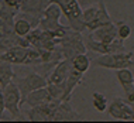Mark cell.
<instances>
[{
    "instance_id": "6da1fadb",
    "label": "cell",
    "mask_w": 134,
    "mask_h": 123,
    "mask_svg": "<svg viewBox=\"0 0 134 123\" xmlns=\"http://www.w3.org/2000/svg\"><path fill=\"white\" fill-rule=\"evenodd\" d=\"M82 17H83V21H85L86 30H89V31H93L95 28L113 21L110 17V14L107 12L106 4H104L103 0H99L95 4L83 9Z\"/></svg>"
},
{
    "instance_id": "7a4b0ae2",
    "label": "cell",
    "mask_w": 134,
    "mask_h": 123,
    "mask_svg": "<svg viewBox=\"0 0 134 123\" xmlns=\"http://www.w3.org/2000/svg\"><path fill=\"white\" fill-rule=\"evenodd\" d=\"M49 2L57 3L61 7V10L68 19V23H69V27L72 30H76L81 33L86 30L85 21H83V17H82L83 10L76 0H49Z\"/></svg>"
},
{
    "instance_id": "3957f363",
    "label": "cell",
    "mask_w": 134,
    "mask_h": 123,
    "mask_svg": "<svg viewBox=\"0 0 134 123\" xmlns=\"http://www.w3.org/2000/svg\"><path fill=\"white\" fill-rule=\"evenodd\" d=\"M59 45H61V50H62L64 58L66 60H71L76 54L86 52V45H85V41H83L82 33L72 30V28L61 38Z\"/></svg>"
},
{
    "instance_id": "277c9868",
    "label": "cell",
    "mask_w": 134,
    "mask_h": 123,
    "mask_svg": "<svg viewBox=\"0 0 134 123\" xmlns=\"http://www.w3.org/2000/svg\"><path fill=\"white\" fill-rule=\"evenodd\" d=\"M97 67L106 68V69H121V68L133 67V52H111V54H102L100 57L93 61Z\"/></svg>"
},
{
    "instance_id": "5b68a950",
    "label": "cell",
    "mask_w": 134,
    "mask_h": 123,
    "mask_svg": "<svg viewBox=\"0 0 134 123\" xmlns=\"http://www.w3.org/2000/svg\"><path fill=\"white\" fill-rule=\"evenodd\" d=\"M3 99H4V110L10 112L13 119H19L20 106L23 105V102H21V92L17 84L12 81L7 86L3 88Z\"/></svg>"
},
{
    "instance_id": "8992f818",
    "label": "cell",
    "mask_w": 134,
    "mask_h": 123,
    "mask_svg": "<svg viewBox=\"0 0 134 123\" xmlns=\"http://www.w3.org/2000/svg\"><path fill=\"white\" fill-rule=\"evenodd\" d=\"M83 41H85L86 50H89V51H92V52H96V54H99V55H102V54H111V52L126 51V47H124V44H123L124 41L120 40L119 37L111 42H102V41H97V40L92 38L88 34L86 37H83Z\"/></svg>"
},
{
    "instance_id": "52a82bcc",
    "label": "cell",
    "mask_w": 134,
    "mask_h": 123,
    "mask_svg": "<svg viewBox=\"0 0 134 123\" xmlns=\"http://www.w3.org/2000/svg\"><path fill=\"white\" fill-rule=\"evenodd\" d=\"M48 81H47L45 77H42L41 74H38L37 71L31 72V74L26 75L24 78H20L17 81V86H19L20 92H21V102L24 103L26 100V96L34 89L42 88V86H47Z\"/></svg>"
},
{
    "instance_id": "ba28073f",
    "label": "cell",
    "mask_w": 134,
    "mask_h": 123,
    "mask_svg": "<svg viewBox=\"0 0 134 123\" xmlns=\"http://www.w3.org/2000/svg\"><path fill=\"white\" fill-rule=\"evenodd\" d=\"M107 113L110 115V117L117 120H134V108L121 98H116L109 105Z\"/></svg>"
},
{
    "instance_id": "9c48e42d",
    "label": "cell",
    "mask_w": 134,
    "mask_h": 123,
    "mask_svg": "<svg viewBox=\"0 0 134 123\" xmlns=\"http://www.w3.org/2000/svg\"><path fill=\"white\" fill-rule=\"evenodd\" d=\"M82 116L72 108L69 99L61 100L55 106L52 112L51 122H71V120H81Z\"/></svg>"
},
{
    "instance_id": "30bf717a",
    "label": "cell",
    "mask_w": 134,
    "mask_h": 123,
    "mask_svg": "<svg viewBox=\"0 0 134 123\" xmlns=\"http://www.w3.org/2000/svg\"><path fill=\"white\" fill-rule=\"evenodd\" d=\"M61 100H51L38 106H32L30 110H27V119L31 122H45L51 120L52 112L55 109V106L59 103Z\"/></svg>"
},
{
    "instance_id": "8fae6325",
    "label": "cell",
    "mask_w": 134,
    "mask_h": 123,
    "mask_svg": "<svg viewBox=\"0 0 134 123\" xmlns=\"http://www.w3.org/2000/svg\"><path fill=\"white\" fill-rule=\"evenodd\" d=\"M27 51L28 47H21V45H14L6 51L0 52V61H6L12 65H24L27 58Z\"/></svg>"
},
{
    "instance_id": "7c38bea8",
    "label": "cell",
    "mask_w": 134,
    "mask_h": 123,
    "mask_svg": "<svg viewBox=\"0 0 134 123\" xmlns=\"http://www.w3.org/2000/svg\"><path fill=\"white\" fill-rule=\"evenodd\" d=\"M89 35L92 38L97 40V41L102 42H111L117 38V24L110 21V23H106L103 26L95 28L93 31L89 33Z\"/></svg>"
},
{
    "instance_id": "4fadbf2b",
    "label": "cell",
    "mask_w": 134,
    "mask_h": 123,
    "mask_svg": "<svg viewBox=\"0 0 134 123\" xmlns=\"http://www.w3.org/2000/svg\"><path fill=\"white\" fill-rule=\"evenodd\" d=\"M71 60H61L55 67L52 68V71L49 72V75L47 77L48 84H64L65 79L68 77V72L71 69Z\"/></svg>"
},
{
    "instance_id": "5bb4252c",
    "label": "cell",
    "mask_w": 134,
    "mask_h": 123,
    "mask_svg": "<svg viewBox=\"0 0 134 123\" xmlns=\"http://www.w3.org/2000/svg\"><path fill=\"white\" fill-rule=\"evenodd\" d=\"M51 96L48 93V89L47 86H42V88H38V89H34L31 91L28 95L26 96V100L24 103H27L30 108L32 106H38V105H42V103H47V102H51Z\"/></svg>"
},
{
    "instance_id": "9a60e30c",
    "label": "cell",
    "mask_w": 134,
    "mask_h": 123,
    "mask_svg": "<svg viewBox=\"0 0 134 123\" xmlns=\"http://www.w3.org/2000/svg\"><path fill=\"white\" fill-rule=\"evenodd\" d=\"M82 79H83V74L82 72L76 71L75 68L71 67L69 72H68V77L65 79L64 85H65V96H66V99H71V95L72 92H74V89L76 88L78 85L82 84Z\"/></svg>"
},
{
    "instance_id": "2e32d148",
    "label": "cell",
    "mask_w": 134,
    "mask_h": 123,
    "mask_svg": "<svg viewBox=\"0 0 134 123\" xmlns=\"http://www.w3.org/2000/svg\"><path fill=\"white\" fill-rule=\"evenodd\" d=\"M48 3H49V0H23L20 12L35 14V16L42 17L44 9L48 6Z\"/></svg>"
},
{
    "instance_id": "e0dca14e",
    "label": "cell",
    "mask_w": 134,
    "mask_h": 123,
    "mask_svg": "<svg viewBox=\"0 0 134 123\" xmlns=\"http://www.w3.org/2000/svg\"><path fill=\"white\" fill-rule=\"evenodd\" d=\"M116 77H117L119 82H120L121 88L124 89V93L134 89V74H133V71L130 69V68H121V69H117Z\"/></svg>"
},
{
    "instance_id": "ac0fdd59",
    "label": "cell",
    "mask_w": 134,
    "mask_h": 123,
    "mask_svg": "<svg viewBox=\"0 0 134 123\" xmlns=\"http://www.w3.org/2000/svg\"><path fill=\"white\" fill-rule=\"evenodd\" d=\"M14 79V71L10 62L0 61V88L7 86Z\"/></svg>"
},
{
    "instance_id": "d6986e66",
    "label": "cell",
    "mask_w": 134,
    "mask_h": 123,
    "mask_svg": "<svg viewBox=\"0 0 134 123\" xmlns=\"http://www.w3.org/2000/svg\"><path fill=\"white\" fill-rule=\"evenodd\" d=\"M71 65H72V68H75L76 71L85 74V72L89 69V67H90V60H89V57L86 55V52L76 54L75 57L71 58Z\"/></svg>"
},
{
    "instance_id": "ffe728a7",
    "label": "cell",
    "mask_w": 134,
    "mask_h": 123,
    "mask_svg": "<svg viewBox=\"0 0 134 123\" xmlns=\"http://www.w3.org/2000/svg\"><path fill=\"white\" fill-rule=\"evenodd\" d=\"M32 30L30 21H27L26 19H23V17H16L14 19V23H13V31L16 33L17 35H20V37H26Z\"/></svg>"
},
{
    "instance_id": "44dd1931",
    "label": "cell",
    "mask_w": 134,
    "mask_h": 123,
    "mask_svg": "<svg viewBox=\"0 0 134 123\" xmlns=\"http://www.w3.org/2000/svg\"><path fill=\"white\" fill-rule=\"evenodd\" d=\"M47 89L52 100H66L64 84H47Z\"/></svg>"
},
{
    "instance_id": "7402d4cb",
    "label": "cell",
    "mask_w": 134,
    "mask_h": 123,
    "mask_svg": "<svg viewBox=\"0 0 134 123\" xmlns=\"http://www.w3.org/2000/svg\"><path fill=\"white\" fill-rule=\"evenodd\" d=\"M92 105H93V108H95L97 112L107 110V106H109L107 98L104 96L103 93H100V92H93V95H92Z\"/></svg>"
},
{
    "instance_id": "603a6c76",
    "label": "cell",
    "mask_w": 134,
    "mask_h": 123,
    "mask_svg": "<svg viewBox=\"0 0 134 123\" xmlns=\"http://www.w3.org/2000/svg\"><path fill=\"white\" fill-rule=\"evenodd\" d=\"M61 14H62V10L61 7L57 4V3H48V6L44 9V13H42V17H47V19L51 20H59Z\"/></svg>"
},
{
    "instance_id": "cb8c5ba5",
    "label": "cell",
    "mask_w": 134,
    "mask_h": 123,
    "mask_svg": "<svg viewBox=\"0 0 134 123\" xmlns=\"http://www.w3.org/2000/svg\"><path fill=\"white\" fill-rule=\"evenodd\" d=\"M130 35H131V28H130L129 24L119 23L117 24V37L124 41V40H127Z\"/></svg>"
},
{
    "instance_id": "d4e9b609",
    "label": "cell",
    "mask_w": 134,
    "mask_h": 123,
    "mask_svg": "<svg viewBox=\"0 0 134 123\" xmlns=\"http://www.w3.org/2000/svg\"><path fill=\"white\" fill-rule=\"evenodd\" d=\"M12 31H13V24L7 23L4 20H0V38H3Z\"/></svg>"
},
{
    "instance_id": "484cf974",
    "label": "cell",
    "mask_w": 134,
    "mask_h": 123,
    "mask_svg": "<svg viewBox=\"0 0 134 123\" xmlns=\"http://www.w3.org/2000/svg\"><path fill=\"white\" fill-rule=\"evenodd\" d=\"M3 2H4L7 6H10L12 9L17 10V12H20L21 4H23V0H3Z\"/></svg>"
},
{
    "instance_id": "4316f807",
    "label": "cell",
    "mask_w": 134,
    "mask_h": 123,
    "mask_svg": "<svg viewBox=\"0 0 134 123\" xmlns=\"http://www.w3.org/2000/svg\"><path fill=\"white\" fill-rule=\"evenodd\" d=\"M76 2L79 3V6H81L82 10H83V9H86V7H89V6H92V4H95V3H97L99 0H76Z\"/></svg>"
},
{
    "instance_id": "83f0119b",
    "label": "cell",
    "mask_w": 134,
    "mask_h": 123,
    "mask_svg": "<svg viewBox=\"0 0 134 123\" xmlns=\"http://www.w3.org/2000/svg\"><path fill=\"white\" fill-rule=\"evenodd\" d=\"M126 102L129 105H131V106H134V89L130 92H126Z\"/></svg>"
},
{
    "instance_id": "f1b7e54d",
    "label": "cell",
    "mask_w": 134,
    "mask_h": 123,
    "mask_svg": "<svg viewBox=\"0 0 134 123\" xmlns=\"http://www.w3.org/2000/svg\"><path fill=\"white\" fill-rule=\"evenodd\" d=\"M4 112V99H3V89L0 88V113Z\"/></svg>"
},
{
    "instance_id": "f546056e",
    "label": "cell",
    "mask_w": 134,
    "mask_h": 123,
    "mask_svg": "<svg viewBox=\"0 0 134 123\" xmlns=\"http://www.w3.org/2000/svg\"><path fill=\"white\" fill-rule=\"evenodd\" d=\"M2 119H4V117H3V113H0V120H2Z\"/></svg>"
},
{
    "instance_id": "4dcf8cb0",
    "label": "cell",
    "mask_w": 134,
    "mask_h": 123,
    "mask_svg": "<svg viewBox=\"0 0 134 123\" xmlns=\"http://www.w3.org/2000/svg\"><path fill=\"white\" fill-rule=\"evenodd\" d=\"M133 108H134V106H133Z\"/></svg>"
}]
</instances>
